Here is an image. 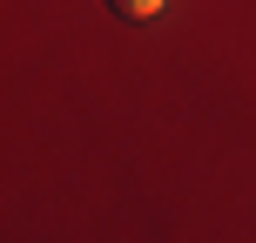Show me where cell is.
Listing matches in <instances>:
<instances>
[{"mask_svg": "<svg viewBox=\"0 0 256 243\" xmlns=\"http://www.w3.org/2000/svg\"><path fill=\"white\" fill-rule=\"evenodd\" d=\"M115 14H128V21H148V14H162V0H115Z\"/></svg>", "mask_w": 256, "mask_h": 243, "instance_id": "1", "label": "cell"}]
</instances>
